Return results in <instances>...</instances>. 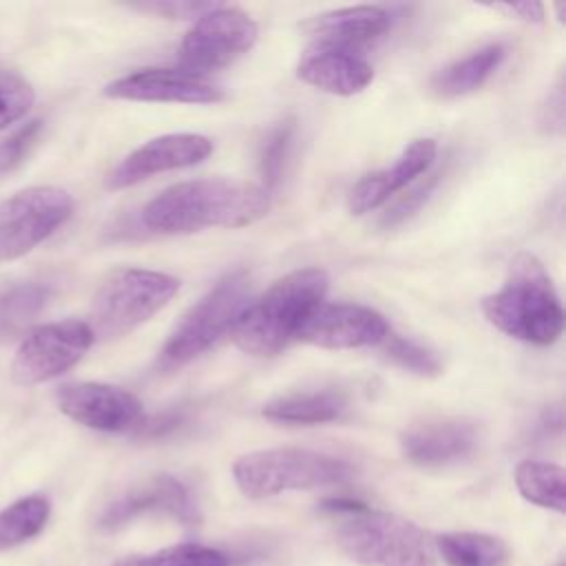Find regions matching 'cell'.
Returning <instances> with one entry per match:
<instances>
[{
	"mask_svg": "<svg viewBox=\"0 0 566 566\" xmlns=\"http://www.w3.org/2000/svg\"><path fill=\"white\" fill-rule=\"evenodd\" d=\"M111 99L128 102H172V104H214L226 93L203 75L186 69H139L104 86Z\"/></svg>",
	"mask_w": 566,
	"mask_h": 566,
	"instance_id": "13",
	"label": "cell"
},
{
	"mask_svg": "<svg viewBox=\"0 0 566 566\" xmlns=\"http://www.w3.org/2000/svg\"><path fill=\"white\" fill-rule=\"evenodd\" d=\"M506 46L502 42H491L478 51L447 64L431 77V91L442 97H460L480 88L504 62Z\"/></svg>",
	"mask_w": 566,
	"mask_h": 566,
	"instance_id": "21",
	"label": "cell"
},
{
	"mask_svg": "<svg viewBox=\"0 0 566 566\" xmlns=\"http://www.w3.org/2000/svg\"><path fill=\"white\" fill-rule=\"evenodd\" d=\"M212 153V142L199 133H170L155 137L126 155L108 177V188H128L157 172L201 164Z\"/></svg>",
	"mask_w": 566,
	"mask_h": 566,
	"instance_id": "14",
	"label": "cell"
},
{
	"mask_svg": "<svg viewBox=\"0 0 566 566\" xmlns=\"http://www.w3.org/2000/svg\"><path fill=\"white\" fill-rule=\"evenodd\" d=\"M259 38L256 22L237 7H223L203 13L184 35L179 60L186 71H214L232 64L248 53Z\"/></svg>",
	"mask_w": 566,
	"mask_h": 566,
	"instance_id": "10",
	"label": "cell"
},
{
	"mask_svg": "<svg viewBox=\"0 0 566 566\" xmlns=\"http://www.w3.org/2000/svg\"><path fill=\"white\" fill-rule=\"evenodd\" d=\"M542 124L548 128V133H562L564 128V82L557 80L553 93L548 95V102L544 106Z\"/></svg>",
	"mask_w": 566,
	"mask_h": 566,
	"instance_id": "34",
	"label": "cell"
},
{
	"mask_svg": "<svg viewBox=\"0 0 566 566\" xmlns=\"http://www.w3.org/2000/svg\"><path fill=\"white\" fill-rule=\"evenodd\" d=\"M438 155V146L429 137L413 139L398 159L376 172L365 175L347 195V210L352 214H367L382 206L391 195L402 190L416 177L427 172Z\"/></svg>",
	"mask_w": 566,
	"mask_h": 566,
	"instance_id": "17",
	"label": "cell"
},
{
	"mask_svg": "<svg viewBox=\"0 0 566 566\" xmlns=\"http://www.w3.org/2000/svg\"><path fill=\"white\" fill-rule=\"evenodd\" d=\"M219 2H144L137 4L139 11H150L155 15H164L170 20H199L203 13L217 9Z\"/></svg>",
	"mask_w": 566,
	"mask_h": 566,
	"instance_id": "31",
	"label": "cell"
},
{
	"mask_svg": "<svg viewBox=\"0 0 566 566\" xmlns=\"http://www.w3.org/2000/svg\"><path fill=\"white\" fill-rule=\"evenodd\" d=\"M179 290V279L144 268H122L104 279L93 296L91 321L95 338H117L155 316Z\"/></svg>",
	"mask_w": 566,
	"mask_h": 566,
	"instance_id": "6",
	"label": "cell"
},
{
	"mask_svg": "<svg viewBox=\"0 0 566 566\" xmlns=\"http://www.w3.org/2000/svg\"><path fill=\"white\" fill-rule=\"evenodd\" d=\"M436 181H438V175H433L427 184L418 186V188H416V190H411L405 199H400L391 210H387V212H385V217H382V226H396V223H400L407 214H411V212L422 203V199H427V195L433 190Z\"/></svg>",
	"mask_w": 566,
	"mask_h": 566,
	"instance_id": "32",
	"label": "cell"
},
{
	"mask_svg": "<svg viewBox=\"0 0 566 566\" xmlns=\"http://www.w3.org/2000/svg\"><path fill=\"white\" fill-rule=\"evenodd\" d=\"M321 511L336 520V544L363 566H436L431 535L416 522L352 497H329Z\"/></svg>",
	"mask_w": 566,
	"mask_h": 566,
	"instance_id": "2",
	"label": "cell"
},
{
	"mask_svg": "<svg viewBox=\"0 0 566 566\" xmlns=\"http://www.w3.org/2000/svg\"><path fill=\"white\" fill-rule=\"evenodd\" d=\"M349 411V402L345 394L334 389L318 391H294L287 396H279L263 405V418L283 424H325L340 420Z\"/></svg>",
	"mask_w": 566,
	"mask_h": 566,
	"instance_id": "20",
	"label": "cell"
},
{
	"mask_svg": "<svg viewBox=\"0 0 566 566\" xmlns=\"http://www.w3.org/2000/svg\"><path fill=\"white\" fill-rule=\"evenodd\" d=\"M391 24V15L380 7H345L314 15L303 24L312 46L358 51V46L380 38Z\"/></svg>",
	"mask_w": 566,
	"mask_h": 566,
	"instance_id": "19",
	"label": "cell"
},
{
	"mask_svg": "<svg viewBox=\"0 0 566 566\" xmlns=\"http://www.w3.org/2000/svg\"><path fill=\"white\" fill-rule=\"evenodd\" d=\"M557 566H566V564H564V562H559V564H557Z\"/></svg>",
	"mask_w": 566,
	"mask_h": 566,
	"instance_id": "35",
	"label": "cell"
},
{
	"mask_svg": "<svg viewBox=\"0 0 566 566\" xmlns=\"http://www.w3.org/2000/svg\"><path fill=\"white\" fill-rule=\"evenodd\" d=\"M489 9L500 11L509 18L522 20V22H542L544 20V4L535 2V0H526V2H495L489 4Z\"/></svg>",
	"mask_w": 566,
	"mask_h": 566,
	"instance_id": "33",
	"label": "cell"
},
{
	"mask_svg": "<svg viewBox=\"0 0 566 566\" xmlns=\"http://www.w3.org/2000/svg\"><path fill=\"white\" fill-rule=\"evenodd\" d=\"M113 566H230V559L219 548L184 542L153 553L122 557Z\"/></svg>",
	"mask_w": 566,
	"mask_h": 566,
	"instance_id": "26",
	"label": "cell"
},
{
	"mask_svg": "<svg viewBox=\"0 0 566 566\" xmlns=\"http://www.w3.org/2000/svg\"><path fill=\"white\" fill-rule=\"evenodd\" d=\"M51 298L49 285L24 281L0 287V343L22 338Z\"/></svg>",
	"mask_w": 566,
	"mask_h": 566,
	"instance_id": "22",
	"label": "cell"
},
{
	"mask_svg": "<svg viewBox=\"0 0 566 566\" xmlns=\"http://www.w3.org/2000/svg\"><path fill=\"white\" fill-rule=\"evenodd\" d=\"M482 312L495 329L528 345L546 347L564 329L559 294L542 261L531 252H520L511 261L502 287L482 298Z\"/></svg>",
	"mask_w": 566,
	"mask_h": 566,
	"instance_id": "4",
	"label": "cell"
},
{
	"mask_svg": "<svg viewBox=\"0 0 566 566\" xmlns=\"http://www.w3.org/2000/svg\"><path fill=\"white\" fill-rule=\"evenodd\" d=\"M515 486L520 495L542 509L566 511V475L559 464L524 460L515 467Z\"/></svg>",
	"mask_w": 566,
	"mask_h": 566,
	"instance_id": "24",
	"label": "cell"
},
{
	"mask_svg": "<svg viewBox=\"0 0 566 566\" xmlns=\"http://www.w3.org/2000/svg\"><path fill=\"white\" fill-rule=\"evenodd\" d=\"M35 102L33 86L13 71H0V130L20 122Z\"/></svg>",
	"mask_w": 566,
	"mask_h": 566,
	"instance_id": "29",
	"label": "cell"
},
{
	"mask_svg": "<svg viewBox=\"0 0 566 566\" xmlns=\"http://www.w3.org/2000/svg\"><path fill=\"white\" fill-rule=\"evenodd\" d=\"M380 345H382L385 358L409 374H416L422 378H433L442 374V360L438 358V354L413 338L389 332Z\"/></svg>",
	"mask_w": 566,
	"mask_h": 566,
	"instance_id": "27",
	"label": "cell"
},
{
	"mask_svg": "<svg viewBox=\"0 0 566 566\" xmlns=\"http://www.w3.org/2000/svg\"><path fill=\"white\" fill-rule=\"evenodd\" d=\"M327 285V272L321 268H301L274 281L256 301L243 307L230 332L232 343L252 356L279 354L323 303Z\"/></svg>",
	"mask_w": 566,
	"mask_h": 566,
	"instance_id": "3",
	"label": "cell"
},
{
	"mask_svg": "<svg viewBox=\"0 0 566 566\" xmlns=\"http://www.w3.org/2000/svg\"><path fill=\"white\" fill-rule=\"evenodd\" d=\"M148 513H161L179 520L181 524H197L199 511L197 504L186 489V484L168 473L153 475L150 480L142 482L139 486H133L122 497L113 500L102 517L99 526L104 531H115L128 524L130 520Z\"/></svg>",
	"mask_w": 566,
	"mask_h": 566,
	"instance_id": "15",
	"label": "cell"
},
{
	"mask_svg": "<svg viewBox=\"0 0 566 566\" xmlns=\"http://www.w3.org/2000/svg\"><path fill=\"white\" fill-rule=\"evenodd\" d=\"M57 407L64 416L95 431L122 433L137 429L144 420L142 400L117 385L106 382H66L55 394Z\"/></svg>",
	"mask_w": 566,
	"mask_h": 566,
	"instance_id": "11",
	"label": "cell"
},
{
	"mask_svg": "<svg viewBox=\"0 0 566 566\" xmlns=\"http://www.w3.org/2000/svg\"><path fill=\"white\" fill-rule=\"evenodd\" d=\"M270 210V192L261 184L210 177L175 184L153 197L142 221L161 234H192L208 228H241Z\"/></svg>",
	"mask_w": 566,
	"mask_h": 566,
	"instance_id": "1",
	"label": "cell"
},
{
	"mask_svg": "<svg viewBox=\"0 0 566 566\" xmlns=\"http://www.w3.org/2000/svg\"><path fill=\"white\" fill-rule=\"evenodd\" d=\"M95 343L86 321L66 318L33 325L15 349L11 378L18 385H40L75 367Z\"/></svg>",
	"mask_w": 566,
	"mask_h": 566,
	"instance_id": "9",
	"label": "cell"
},
{
	"mask_svg": "<svg viewBox=\"0 0 566 566\" xmlns=\"http://www.w3.org/2000/svg\"><path fill=\"white\" fill-rule=\"evenodd\" d=\"M296 77L325 93L349 97L371 84L374 69L358 51L312 46L296 64Z\"/></svg>",
	"mask_w": 566,
	"mask_h": 566,
	"instance_id": "18",
	"label": "cell"
},
{
	"mask_svg": "<svg viewBox=\"0 0 566 566\" xmlns=\"http://www.w3.org/2000/svg\"><path fill=\"white\" fill-rule=\"evenodd\" d=\"M51 502L40 495H24L0 511V551L15 548L40 535L49 522Z\"/></svg>",
	"mask_w": 566,
	"mask_h": 566,
	"instance_id": "25",
	"label": "cell"
},
{
	"mask_svg": "<svg viewBox=\"0 0 566 566\" xmlns=\"http://www.w3.org/2000/svg\"><path fill=\"white\" fill-rule=\"evenodd\" d=\"M480 442V427L471 418H436L411 424L400 433L405 458L418 467H444L469 458Z\"/></svg>",
	"mask_w": 566,
	"mask_h": 566,
	"instance_id": "16",
	"label": "cell"
},
{
	"mask_svg": "<svg viewBox=\"0 0 566 566\" xmlns=\"http://www.w3.org/2000/svg\"><path fill=\"white\" fill-rule=\"evenodd\" d=\"M436 555L447 566H504L509 559L506 544L489 533L453 531L433 537Z\"/></svg>",
	"mask_w": 566,
	"mask_h": 566,
	"instance_id": "23",
	"label": "cell"
},
{
	"mask_svg": "<svg viewBox=\"0 0 566 566\" xmlns=\"http://www.w3.org/2000/svg\"><path fill=\"white\" fill-rule=\"evenodd\" d=\"M42 135V119H31L0 142V179L18 170L38 146Z\"/></svg>",
	"mask_w": 566,
	"mask_h": 566,
	"instance_id": "30",
	"label": "cell"
},
{
	"mask_svg": "<svg viewBox=\"0 0 566 566\" xmlns=\"http://www.w3.org/2000/svg\"><path fill=\"white\" fill-rule=\"evenodd\" d=\"M73 214V199L57 186H31L0 201V263L31 252Z\"/></svg>",
	"mask_w": 566,
	"mask_h": 566,
	"instance_id": "8",
	"label": "cell"
},
{
	"mask_svg": "<svg viewBox=\"0 0 566 566\" xmlns=\"http://www.w3.org/2000/svg\"><path fill=\"white\" fill-rule=\"evenodd\" d=\"M294 119H285L281 122L263 142L261 146V155H259V170H261V179H263V188L270 192V188H274L281 177H283V168L290 155V146H292V137H294Z\"/></svg>",
	"mask_w": 566,
	"mask_h": 566,
	"instance_id": "28",
	"label": "cell"
},
{
	"mask_svg": "<svg viewBox=\"0 0 566 566\" xmlns=\"http://www.w3.org/2000/svg\"><path fill=\"white\" fill-rule=\"evenodd\" d=\"M385 316L358 303H321L298 332V340L323 349L374 347L389 334Z\"/></svg>",
	"mask_w": 566,
	"mask_h": 566,
	"instance_id": "12",
	"label": "cell"
},
{
	"mask_svg": "<svg viewBox=\"0 0 566 566\" xmlns=\"http://www.w3.org/2000/svg\"><path fill=\"white\" fill-rule=\"evenodd\" d=\"M250 298V276L245 270L228 272L219 279L175 325L164 349V367H181L232 332Z\"/></svg>",
	"mask_w": 566,
	"mask_h": 566,
	"instance_id": "7",
	"label": "cell"
},
{
	"mask_svg": "<svg viewBox=\"0 0 566 566\" xmlns=\"http://www.w3.org/2000/svg\"><path fill=\"white\" fill-rule=\"evenodd\" d=\"M354 473V467L343 458L298 447L252 451L232 464L234 482L250 500H263L285 491L338 486L349 482Z\"/></svg>",
	"mask_w": 566,
	"mask_h": 566,
	"instance_id": "5",
	"label": "cell"
}]
</instances>
